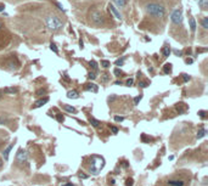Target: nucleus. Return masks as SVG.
<instances>
[{"label": "nucleus", "instance_id": "obj_28", "mask_svg": "<svg viewBox=\"0 0 208 186\" xmlns=\"http://www.w3.org/2000/svg\"><path fill=\"white\" fill-rule=\"evenodd\" d=\"M202 119H206L207 118V111H198V113H197Z\"/></svg>", "mask_w": 208, "mask_h": 186}, {"label": "nucleus", "instance_id": "obj_19", "mask_svg": "<svg viewBox=\"0 0 208 186\" xmlns=\"http://www.w3.org/2000/svg\"><path fill=\"white\" fill-rule=\"evenodd\" d=\"M163 72H164L166 74L172 73V64H166L164 67H163Z\"/></svg>", "mask_w": 208, "mask_h": 186}, {"label": "nucleus", "instance_id": "obj_32", "mask_svg": "<svg viewBox=\"0 0 208 186\" xmlns=\"http://www.w3.org/2000/svg\"><path fill=\"white\" fill-rule=\"evenodd\" d=\"M133 84H134V79H133V78H129V79L126 82V85H127V86H132Z\"/></svg>", "mask_w": 208, "mask_h": 186}, {"label": "nucleus", "instance_id": "obj_38", "mask_svg": "<svg viewBox=\"0 0 208 186\" xmlns=\"http://www.w3.org/2000/svg\"><path fill=\"white\" fill-rule=\"evenodd\" d=\"M133 182H134V181H133V179H128L126 185H127V186H133Z\"/></svg>", "mask_w": 208, "mask_h": 186}, {"label": "nucleus", "instance_id": "obj_2", "mask_svg": "<svg viewBox=\"0 0 208 186\" xmlns=\"http://www.w3.org/2000/svg\"><path fill=\"white\" fill-rule=\"evenodd\" d=\"M45 24H46V27L50 30H52V32H57V30H60L62 28V26H64V23L60 20V17L56 16V15H49V16H46Z\"/></svg>", "mask_w": 208, "mask_h": 186}, {"label": "nucleus", "instance_id": "obj_6", "mask_svg": "<svg viewBox=\"0 0 208 186\" xmlns=\"http://www.w3.org/2000/svg\"><path fill=\"white\" fill-rule=\"evenodd\" d=\"M16 160H17L18 163H26L28 161V153H27V151L26 150H22V148L18 150V152L16 154Z\"/></svg>", "mask_w": 208, "mask_h": 186}, {"label": "nucleus", "instance_id": "obj_3", "mask_svg": "<svg viewBox=\"0 0 208 186\" xmlns=\"http://www.w3.org/2000/svg\"><path fill=\"white\" fill-rule=\"evenodd\" d=\"M105 167V160L102 157L99 156H94L93 161H92V166H90V170L93 174H99Z\"/></svg>", "mask_w": 208, "mask_h": 186}, {"label": "nucleus", "instance_id": "obj_37", "mask_svg": "<svg viewBox=\"0 0 208 186\" xmlns=\"http://www.w3.org/2000/svg\"><path fill=\"white\" fill-rule=\"evenodd\" d=\"M55 4H56V6L58 8V10H61V11H65V9H64V6H62V5L60 4V3H57V2H56Z\"/></svg>", "mask_w": 208, "mask_h": 186}, {"label": "nucleus", "instance_id": "obj_16", "mask_svg": "<svg viewBox=\"0 0 208 186\" xmlns=\"http://www.w3.org/2000/svg\"><path fill=\"white\" fill-rule=\"evenodd\" d=\"M170 52H172L170 46H168V45L163 46V49H162V54H163V56H164V57H168V56L170 55Z\"/></svg>", "mask_w": 208, "mask_h": 186}, {"label": "nucleus", "instance_id": "obj_36", "mask_svg": "<svg viewBox=\"0 0 208 186\" xmlns=\"http://www.w3.org/2000/svg\"><path fill=\"white\" fill-rule=\"evenodd\" d=\"M114 120H116V122H123V120H124V117L116 116V117H114Z\"/></svg>", "mask_w": 208, "mask_h": 186}, {"label": "nucleus", "instance_id": "obj_44", "mask_svg": "<svg viewBox=\"0 0 208 186\" xmlns=\"http://www.w3.org/2000/svg\"><path fill=\"white\" fill-rule=\"evenodd\" d=\"M185 62H186L188 65H190V64H192V62H194V60H192V58H186V61H185Z\"/></svg>", "mask_w": 208, "mask_h": 186}, {"label": "nucleus", "instance_id": "obj_11", "mask_svg": "<svg viewBox=\"0 0 208 186\" xmlns=\"http://www.w3.org/2000/svg\"><path fill=\"white\" fill-rule=\"evenodd\" d=\"M12 147H14V144H10V145L4 150L3 156H4V160H5V161H9V154H10V151L12 150Z\"/></svg>", "mask_w": 208, "mask_h": 186}, {"label": "nucleus", "instance_id": "obj_14", "mask_svg": "<svg viewBox=\"0 0 208 186\" xmlns=\"http://www.w3.org/2000/svg\"><path fill=\"white\" fill-rule=\"evenodd\" d=\"M197 4L202 10H206L208 8V0H197Z\"/></svg>", "mask_w": 208, "mask_h": 186}, {"label": "nucleus", "instance_id": "obj_12", "mask_svg": "<svg viewBox=\"0 0 208 186\" xmlns=\"http://www.w3.org/2000/svg\"><path fill=\"white\" fill-rule=\"evenodd\" d=\"M186 106H185V104H176V106H175V110L178 111V112H179L180 114L182 113H184L185 111H186Z\"/></svg>", "mask_w": 208, "mask_h": 186}, {"label": "nucleus", "instance_id": "obj_22", "mask_svg": "<svg viewBox=\"0 0 208 186\" xmlns=\"http://www.w3.org/2000/svg\"><path fill=\"white\" fill-rule=\"evenodd\" d=\"M89 65H90V67L93 68V71H94V72H96V71H98V62H96V61L92 60L90 62H89Z\"/></svg>", "mask_w": 208, "mask_h": 186}, {"label": "nucleus", "instance_id": "obj_24", "mask_svg": "<svg viewBox=\"0 0 208 186\" xmlns=\"http://www.w3.org/2000/svg\"><path fill=\"white\" fill-rule=\"evenodd\" d=\"M4 92H8V94H15V92H17V89L16 88H6L4 90Z\"/></svg>", "mask_w": 208, "mask_h": 186}, {"label": "nucleus", "instance_id": "obj_50", "mask_svg": "<svg viewBox=\"0 0 208 186\" xmlns=\"http://www.w3.org/2000/svg\"><path fill=\"white\" fill-rule=\"evenodd\" d=\"M2 28H3V23H2V22H0V29H2Z\"/></svg>", "mask_w": 208, "mask_h": 186}, {"label": "nucleus", "instance_id": "obj_25", "mask_svg": "<svg viewBox=\"0 0 208 186\" xmlns=\"http://www.w3.org/2000/svg\"><path fill=\"white\" fill-rule=\"evenodd\" d=\"M124 61H126V57H122V58H120V60H117L116 62H114V65L116 66H123V64H124Z\"/></svg>", "mask_w": 208, "mask_h": 186}, {"label": "nucleus", "instance_id": "obj_40", "mask_svg": "<svg viewBox=\"0 0 208 186\" xmlns=\"http://www.w3.org/2000/svg\"><path fill=\"white\" fill-rule=\"evenodd\" d=\"M111 130H112L113 134H117L118 133V128H116V127H111Z\"/></svg>", "mask_w": 208, "mask_h": 186}, {"label": "nucleus", "instance_id": "obj_17", "mask_svg": "<svg viewBox=\"0 0 208 186\" xmlns=\"http://www.w3.org/2000/svg\"><path fill=\"white\" fill-rule=\"evenodd\" d=\"M64 110H65L66 112H70V113H77V110H76L74 107L70 106V105H64Z\"/></svg>", "mask_w": 208, "mask_h": 186}, {"label": "nucleus", "instance_id": "obj_46", "mask_svg": "<svg viewBox=\"0 0 208 186\" xmlns=\"http://www.w3.org/2000/svg\"><path fill=\"white\" fill-rule=\"evenodd\" d=\"M57 120H58V122H62V120H64V117H61V116H57Z\"/></svg>", "mask_w": 208, "mask_h": 186}, {"label": "nucleus", "instance_id": "obj_31", "mask_svg": "<svg viewBox=\"0 0 208 186\" xmlns=\"http://www.w3.org/2000/svg\"><path fill=\"white\" fill-rule=\"evenodd\" d=\"M113 73H114V76H116V77H121V74H122V71H121L120 68H116V70L113 71Z\"/></svg>", "mask_w": 208, "mask_h": 186}, {"label": "nucleus", "instance_id": "obj_49", "mask_svg": "<svg viewBox=\"0 0 208 186\" xmlns=\"http://www.w3.org/2000/svg\"><path fill=\"white\" fill-rule=\"evenodd\" d=\"M62 186H74L73 184H70V182H67V184H65V185H62Z\"/></svg>", "mask_w": 208, "mask_h": 186}, {"label": "nucleus", "instance_id": "obj_35", "mask_svg": "<svg viewBox=\"0 0 208 186\" xmlns=\"http://www.w3.org/2000/svg\"><path fill=\"white\" fill-rule=\"evenodd\" d=\"M45 92H46V90H45V89H40V90H38V91H37V95H38V96H42V95H44V94H45Z\"/></svg>", "mask_w": 208, "mask_h": 186}, {"label": "nucleus", "instance_id": "obj_18", "mask_svg": "<svg viewBox=\"0 0 208 186\" xmlns=\"http://www.w3.org/2000/svg\"><path fill=\"white\" fill-rule=\"evenodd\" d=\"M189 23H190V29H191V32H195V30H196V21H195V18L191 17V18L189 20Z\"/></svg>", "mask_w": 208, "mask_h": 186}, {"label": "nucleus", "instance_id": "obj_7", "mask_svg": "<svg viewBox=\"0 0 208 186\" xmlns=\"http://www.w3.org/2000/svg\"><path fill=\"white\" fill-rule=\"evenodd\" d=\"M108 10H110V12H111L117 20H122V15L120 14V11L117 10V8H114V5L110 4V5H108Z\"/></svg>", "mask_w": 208, "mask_h": 186}, {"label": "nucleus", "instance_id": "obj_20", "mask_svg": "<svg viewBox=\"0 0 208 186\" xmlns=\"http://www.w3.org/2000/svg\"><path fill=\"white\" fill-rule=\"evenodd\" d=\"M201 26L203 29H208V17H203L201 20Z\"/></svg>", "mask_w": 208, "mask_h": 186}, {"label": "nucleus", "instance_id": "obj_45", "mask_svg": "<svg viewBox=\"0 0 208 186\" xmlns=\"http://www.w3.org/2000/svg\"><path fill=\"white\" fill-rule=\"evenodd\" d=\"M4 9H5V6H4L3 4H0V12H3V11H4Z\"/></svg>", "mask_w": 208, "mask_h": 186}, {"label": "nucleus", "instance_id": "obj_21", "mask_svg": "<svg viewBox=\"0 0 208 186\" xmlns=\"http://www.w3.org/2000/svg\"><path fill=\"white\" fill-rule=\"evenodd\" d=\"M206 134H207V130H206L204 128H201V129L198 130V133H197V139H202Z\"/></svg>", "mask_w": 208, "mask_h": 186}, {"label": "nucleus", "instance_id": "obj_30", "mask_svg": "<svg viewBox=\"0 0 208 186\" xmlns=\"http://www.w3.org/2000/svg\"><path fill=\"white\" fill-rule=\"evenodd\" d=\"M50 49L55 52V54H58V49H57V46H56V44H54V43H51L50 44Z\"/></svg>", "mask_w": 208, "mask_h": 186}, {"label": "nucleus", "instance_id": "obj_47", "mask_svg": "<svg viewBox=\"0 0 208 186\" xmlns=\"http://www.w3.org/2000/svg\"><path fill=\"white\" fill-rule=\"evenodd\" d=\"M3 166H4V162H3V160H0V169L3 168Z\"/></svg>", "mask_w": 208, "mask_h": 186}, {"label": "nucleus", "instance_id": "obj_13", "mask_svg": "<svg viewBox=\"0 0 208 186\" xmlns=\"http://www.w3.org/2000/svg\"><path fill=\"white\" fill-rule=\"evenodd\" d=\"M67 98H68V99H73V100L78 99V98H79L78 91H76V90H71V91H68V92H67Z\"/></svg>", "mask_w": 208, "mask_h": 186}, {"label": "nucleus", "instance_id": "obj_15", "mask_svg": "<svg viewBox=\"0 0 208 186\" xmlns=\"http://www.w3.org/2000/svg\"><path fill=\"white\" fill-rule=\"evenodd\" d=\"M113 3L118 8H124L127 5V0H113Z\"/></svg>", "mask_w": 208, "mask_h": 186}, {"label": "nucleus", "instance_id": "obj_41", "mask_svg": "<svg viewBox=\"0 0 208 186\" xmlns=\"http://www.w3.org/2000/svg\"><path fill=\"white\" fill-rule=\"evenodd\" d=\"M108 74H104V77H102V82H107L108 80Z\"/></svg>", "mask_w": 208, "mask_h": 186}, {"label": "nucleus", "instance_id": "obj_27", "mask_svg": "<svg viewBox=\"0 0 208 186\" xmlns=\"http://www.w3.org/2000/svg\"><path fill=\"white\" fill-rule=\"evenodd\" d=\"M88 79H90V80H94L96 79V72H90L88 74Z\"/></svg>", "mask_w": 208, "mask_h": 186}, {"label": "nucleus", "instance_id": "obj_9", "mask_svg": "<svg viewBox=\"0 0 208 186\" xmlns=\"http://www.w3.org/2000/svg\"><path fill=\"white\" fill-rule=\"evenodd\" d=\"M169 186H185L184 180H168Z\"/></svg>", "mask_w": 208, "mask_h": 186}, {"label": "nucleus", "instance_id": "obj_48", "mask_svg": "<svg viewBox=\"0 0 208 186\" xmlns=\"http://www.w3.org/2000/svg\"><path fill=\"white\" fill-rule=\"evenodd\" d=\"M114 84H116V85H121V84H122V82H120V80H117V82H114Z\"/></svg>", "mask_w": 208, "mask_h": 186}, {"label": "nucleus", "instance_id": "obj_1", "mask_svg": "<svg viewBox=\"0 0 208 186\" xmlns=\"http://www.w3.org/2000/svg\"><path fill=\"white\" fill-rule=\"evenodd\" d=\"M145 10L150 16L157 17V18H163L166 16V9L161 4H157V3H148L145 6Z\"/></svg>", "mask_w": 208, "mask_h": 186}, {"label": "nucleus", "instance_id": "obj_26", "mask_svg": "<svg viewBox=\"0 0 208 186\" xmlns=\"http://www.w3.org/2000/svg\"><path fill=\"white\" fill-rule=\"evenodd\" d=\"M101 66H102L104 68H108V67L111 66V64H110V61H107V60H102V61H101Z\"/></svg>", "mask_w": 208, "mask_h": 186}, {"label": "nucleus", "instance_id": "obj_10", "mask_svg": "<svg viewBox=\"0 0 208 186\" xmlns=\"http://www.w3.org/2000/svg\"><path fill=\"white\" fill-rule=\"evenodd\" d=\"M48 101H49V98H44V99H40V100H38V101H37V102L34 104L33 108H39V107L44 106L45 104H48Z\"/></svg>", "mask_w": 208, "mask_h": 186}, {"label": "nucleus", "instance_id": "obj_39", "mask_svg": "<svg viewBox=\"0 0 208 186\" xmlns=\"http://www.w3.org/2000/svg\"><path fill=\"white\" fill-rule=\"evenodd\" d=\"M183 79H184V82H188V80H190V76H188V74H183Z\"/></svg>", "mask_w": 208, "mask_h": 186}, {"label": "nucleus", "instance_id": "obj_42", "mask_svg": "<svg viewBox=\"0 0 208 186\" xmlns=\"http://www.w3.org/2000/svg\"><path fill=\"white\" fill-rule=\"evenodd\" d=\"M174 54H175L176 56H182V55H183V52H182V51H178V50H174Z\"/></svg>", "mask_w": 208, "mask_h": 186}, {"label": "nucleus", "instance_id": "obj_34", "mask_svg": "<svg viewBox=\"0 0 208 186\" xmlns=\"http://www.w3.org/2000/svg\"><path fill=\"white\" fill-rule=\"evenodd\" d=\"M6 122H8L6 118H4V117L0 116V126H4V124H6Z\"/></svg>", "mask_w": 208, "mask_h": 186}, {"label": "nucleus", "instance_id": "obj_5", "mask_svg": "<svg viewBox=\"0 0 208 186\" xmlns=\"http://www.w3.org/2000/svg\"><path fill=\"white\" fill-rule=\"evenodd\" d=\"M170 20L174 24H182V22H183V11L180 9H175L170 14Z\"/></svg>", "mask_w": 208, "mask_h": 186}, {"label": "nucleus", "instance_id": "obj_29", "mask_svg": "<svg viewBox=\"0 0 208 186\" xmlns=\"http://www.w3.org/2000/svg\"><path fill=\"white\" fill-rule=\"evenodd\" d=\"M147 85H150L147 80H141V82H139V86H140V88H146Z\"/></svg>", "mask_w": 208, "mask_h": 186}, {"label": "nucleus", "instance_id": "obj_33", "mask_svg": "<svg viewBox=\"0 0 208 186\" xmlns=\"http://www.w3.org/2000/svg\"><path fill=\"white\" fill-rule=\"evenodd\" d=\"M141 99H142V96L141 95H139V96H136L135 99H134V105H138L140 101H141Z\"/></svg>", "mask_w": 208, "mask_h": 186}, {"label": "nucleus", "instance_id": "obj_51", "mask_svg": "<svg viewBox=\"0 0 208 186\" xmlns=\"http://www.w3.org/2000/svg\"><path fill=\"white\" fill-rule=\"evenodd\" d=\"M2 98H3V95H2V92H0V100H2Z\"/></svg>", "mask_w": 208, "mask_h": 186}, {"label": "nucleus", "instance_id": "obj_8", "mask_svg": "<svg viewBox=\"0 0 208 186\" xmlns=\"http://www.w3.org/2000/svg\"><path fill=\"white\" fill-rule=\"evenodd\" d=\"M85 90L86 91H92V92H98L99 88L94 83H88V84H85Z\"/></svg>", "mask_w": 208, "mask_h": 186}, {"label": "nucleus", "instance_id": "obj_43", "mask_svg": "<svg viewBox=\"0 0 208 186\" xmlns=\"http://www.w3.org/2000/svg\"><path fill=\"white\" fill-rule=\"evenodd\" d=\"M79 178H80V179H88V175H85V174L80 173V174H79Z\"/></svg>", "mask_w": 208, "mask_h": 186}, {"label": "nucleus", "instance_id": "obj_23", "mask_svg": "<svg viewBox=\"0 0 208 186\" xmlns=\"http://www.w3.org/2000/svg\"><path fill=\"white\" fill-rule=\"evenodd\" d=\"M90 123H92V126H93L94 128H98V127L100 126V122H99L98 119H95V118H90Z\"/></svg>", "mask_w": 208, "mask_h": 186}, {"label": "nucleus", "instance_id": "obj_4", "mask_svg": "<svg viewBox=\"0 0 208 186\" xmlns=\"http://www.w3.org/2000/svg\"><path fill=\"white\" fill-rule=\"evenodd\" d=\"M90 18H92V22L96 26H102L105 23V18H104V15L98 11V10H94L90 12Z\"/></svg>", "mask_w": 208, "mask_h": 186}]
</instances>
